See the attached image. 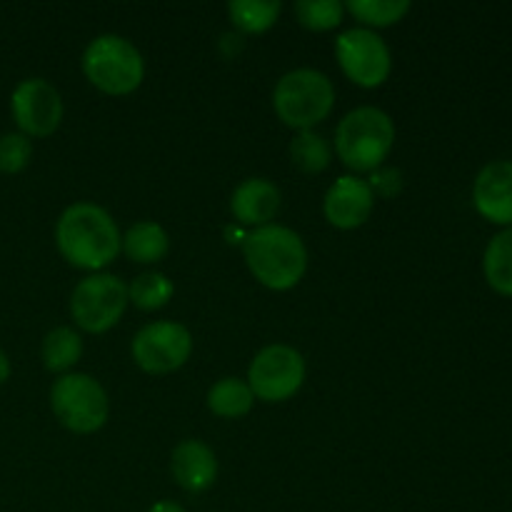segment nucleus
Wrapping results in <instances>:
<instances>
[{"label":"nucleus","instance_id":"obj_24","mask_svg":"<svg viewBox=\"0 0 512 512\" xmlns=\"http://www.w3.org/2000/svg\"><path fill=\"white\" fill-rule=\"evenodd\" d=\"M343 3L338 0H300L295 3V15L310 30H330L343 20Z\"/></svg>","mask_w":512,"mask_h":512},{"label":"nucleus","instance_id":"obj_3","mask_svg":"<svg viewBox=\"0 0 512 512\" xmlns=\"http://www.w3.org/2000/svg\"><path fill=\"white\" fill-rule=\"evenodd\" d=\"M395 145V125L388 113L365 105L340 120L335 130V150L350 170H378Z\"/></svg>","mask_w":512,"mask_h":512},{"label":"nucleus","instance_id":"obj_2","mask_svg":"<svg viewBox=\"0 0 512 512\" xmlns=\"http://www.w3.org/2000/svg\"><path fill=\"white\" fill-rule=\"evenodd\" d=\"M243 255L255 280L270 290H290L308 268V250L295 230L263 225L245 235Z\"/></svg>","mask_w":512,"mask_h":512},{"label":"nucleus","instance_id":"obj_4","mask_svg":"<svg viewBox=\"0 0 512 512\" xmlns=\"http://www.w3.org/2000/svg\"><path fill=\"white\" fill-rule=\"evenodd\" d=\"M273 105L278 118L288 128L303 133L328 118L335 105V88L328 75L320 70L300 68L278 80Z\"/></svg>","mask_w":512,"mask_h":512},{"label":"nucleus","instance_id":"obj_1","mask_svg":"<svg viewBox=\"0 0 512 512\" xmlns=\"http://www.w3.org/2000/svg\"><path fill=\"white\" fill-rule=\"evenodd\" d=\"M55 243L70 265L100 270L120 253V230L108 210L93 203H75L63 210L55 228Z\"/></svg>","mask_w":512,"mask_h":512},{"label":"nucleus","instance_id":"obj_26","mask_svg":"<svg viewBox=\"0 0 512 512\" xmlns=\"http://www.w3.org/2000/svg\"><path fill=\"white\" fill-rule=\"evenodd\" d=\"M370 188H373V193L395 195L400 190V173L398 170H375Z\"/></svg>","mask_w":512,"mask_h":512},{"label":"nucleus","instance_id":"obj_21","mask_svg":"<svg viewBox=\"0 0 512 512\" xmlns=\"http://www.w3.org/2000/svg\"><path fill=\"white\" fill-rule=\"evenodd\" d=\"M290 155H293V163L303 173H320L330 163V145L323 135L313 133V130H303V133L295 135L293 145H290Z\"/></svg>","mask_w":512,"mask_h":512},{"label":"nucleus","instance_id":"obj_16","mask_svg":"<svg viewBox=\"0 0 512 512\" xmlns=\"http://www.w3.org/2000/svg\"><path fill=\"white\" fill-rule=\"evenodd\" d=\"M168 233L160 228L153 220H143V223L133 225L123 238V250L133 263H158L168 253Z\"/></svg>","mask_w":512,"mask_h":512},{"label":"nucleus","instance_id":"obj_15","mask_svg":"<svg viewBox=\"0 0 512 512\" xmlns=\"http://www.w3.org/2000/svg\"><path fill=\"white\" fill-rule=\"evenodd\" d=\"M280 208V190L270 180L250 178L235 188L230 210L243 225H268Z\"/></svg>","mask_w":512,"mask_h":512},{"label":"nucleus","instance_id":"obj_13","mask_svg":"<svg viewBox=\"0 0 512 512\" xmlns=\"http://www.w3.org/2000/svg\"><path fill=\"white\" fill-rule=\"evenodd\" d=\"M375 205V193L370 183L355 178V175H343L330 185L328 195H325V218L335 225V228L353 230L363 225L370 218Z\"/></svg>","mask_w":512,"mask_h":512},{"label":"nucleus","instance_id":"obj_14","mask_svg":"<svg viewBox=\"0 0 512 512\" xmlns=\"http://www.w3.org/2000/svg\"><path fill=\"white\" fill-rule=\"evenodd\" d=\"M173 475L188 493H203L218 478L215 453L200 440H185L173 450Z\"/></svg>","mask_w":512,"mask_h":512},{"label":"nucleus","instance_id":"obj_22","mask_svg":"<svg viewBox=\"0 0 512 512\" xmlns=\"http://www.w3.org/2000/svg\"><path fill=\"white\" fill-rule=\"evenodd\" d=\"M173 298V283L163 273H143L130 283L128 300H133L140 310H158Z\"/></svg>","mask_w":512,"mask_h":512},{"label":"nucleus","instance_id":"obj_20","mask_svg":"<svg viewBox=\"0 0 512 512\" xmlns=\"http://www.w3.org/2000/svg\"><path fill=\"white\" fill-rule=\"evenodd\" d=\"M230 20L243 33H265L278 20V0H233L228 3Z\"/></svg>","mask_w":512,"mask_h":512},{"label":"nucleus","instance_id":"obj_27","mask_svg":"<svg viewBox=\"0 0 512 512\" xmlns=\"http://www.w3.org/2000/svg\"><path fill=\"white\" fill-rule=\"evenodd\" d=\"M148 512H185V510L180 508L178 503H173V500H160V503H155Z\"/></svg>","mask_w":512,"mask_h":512},{"label":"nucleus","instance_id":"obj_9","mask_svg":"<svg viewBox=\"0 0 512 512\" xmlns=\"http://www.w3.org/2000/svg\"><path fill=\"white\" fill-rule=\"evenodd\" d=\"M335 55L353 83L363 88H378L390 75V50L378 33L368 28L345 30L335 40Z\"/></svg>","mask_w":512,"mask_h":512},{"label":"nucleus","instance_id":"obj_19","mask_svg":"<svg viewBox=\"0 0 512 512\" xmlns=\"http://www.w3.org/2000/svg\"><path fill=\"white\" fill-rule=\"evenodd\" d=\"M83 355V340L73 328H55L43 340V363L50 373H65Z\"/></svg>","mask_w":512,"mask_h":512},{"label":"nucleus","instance_id":"obj_28","mask_svg":"<svg viewBox=\"0 0 512 512\" xmlns=\"http://www.w3.org/2000/svg\"><path fill=\"white\" fill-rule=\"evenodd\" d=\"M8 378H10V360H8V355L0 350V385H3Z\"/></svg>","mask_w":512,"mask_h":512},{"label":"nucleus","instance_id":"obj_10","mask_svg":"<svg viewBox=\"0 0 512 512\" xmlns=\"http://www.w3.org/2000/svg\"><path fill=\"white\" fill-rule=\"evenodd\" d=\"M190 353H193V338L180 323H168V320L150 323L133 338V358L145 373H173L183 368Z\"/></svg>","mask_w":512,"mask_h":512},{"label":"nucleus","instance_id":"obj_17","mask_svg":"<svg viewBox=\"0 0 512 512\" xmlns=\"http://www.w3.org/2000/svg\"><path fill=\"white\" fill-rule=\"evenodd\" d=\"M483 270L495 293L512 298V228H505L490 240L485 248Z\"/></svg>","mask_w":512,"mask_h":512},{"label":"nucleus","instance_id":"obj_29","mask_svg":"<svg viewBox=\"0 0 512 512\" xmlns=\"http://www.w3.org/2000/svg\"><path fill=\"white\" fill-rule=\"evenodd\" d=\"M225 233H228L230 243H235V238H243V240H245V235H243V233H240V230H238V228H233V225H230V228H228V230H225Z\"/></svg>","mask_w":512,"mask_h":512},{"label":"nucleus","instance_id":"obj_25","mask_svg":"<svg viewBox=\"0 0 512 512\" xmlns=\"http://www.w3.org/2000/svg\"><path fill=\"white\" fill-rule=\"evenodd\" d=\"M33 158V143L23 133L0 135V173L15 175Z\"/></svg>","mask_w":512,"mask_h":512},{"label":"nucleus","instance_id":"obj_11","mask_svg":"<svg viewBox=\"0 0 512 512\" xmlns=\"http://www.w3.org/2000/svg\"><path fill=\"white\" fill-rule=\"evenodd\" d=\"M10 113L20 133L28 138H48L63 120L60 93L43 78H28L13 90Z\"/></svg>","mask_w":512,"mask_h":512},{"label":"nucleus","instance_id":"obj_5","mask_svg":"<svg viewBox=\"0 0 512 512\" xmlns=\"http://www.w3.org/2000/svg\"><path fill=\"white\" fill-rule=\"evenodd\" d=\"M83 73L103 93L128 95L143 83V55L120 35H100L85 48Z\"/></svg>","mask_w":512,"mask_h":512},{"label":"nucleus","instance_id":"obj_6","mask_svg":"<svg viewBox=\"0 0 512 512\" xmlns=\"http://www.w3.org/2000/svg\"><path fill=\"white\" fill-rule=\"evenodd\" d=\"M55 418L73 433H95L108 420V395L103 385L85 373H68L50 390Z\"/></svg>","mask_w":512,"mask_h":512},{"label":"nucleus","instance_id":"obj_18","mask_svg":"<svg viewBox=\"0 0 512 512\" xmlns=\"http://www.w3.org/2000/svg\"><path fill=\"white\" fill-rule=\"evenodd\" d=\"M253 390L245 380L223 378L208 393V408L220 418H243L253 408Z\"/></svg>","mask_w":512,"mask_h":512},{"label":"nucleus","instance_id":"obj_23","mask_svg":"<svg viewBox=\"0 0 512 512\" xmlns=\"http://www.w3.org/2000/svg\"><path fill=\"white\" fill-rule=\"evenodd\" d=\"M345 8L363 20L365 25H375V28H385L403 18L410 10L408 0H348Z\"/></svg>","mask_w":512,"mask_h":512},{"label":"nucleus","instance_id":"obj_12","mask_svg":"<svg viewBox=\"0 0 512 512\" xmlns=\"http://www.w3.org/2000/svg\"><path fill=\"white\" fill-rule=\"evenodd\" d=\"M473 203L485 220L512 228V160H495L480 170Z\"/></svg>","mask_w":512,"mask_h":512},{"label":"nucleus","instance_id":"obj_8","mask_svg":"<svg viewBox=\"0 0 512 512\" xmlns=\"http://www.w3.org/2000/svg\"><path fill=\"white\" fill-rule=\"evenodd\" d=\"M305 380V360L290 345H268L248 368V385L255 398L265 403H283L293 398Z\"/></svg>","mask_w":512,"mask_h":512},{"label":"nucleus","instance_id":"obj_7","mask_svg":"<svg viewBox=\"0 0 512 512\" xmlns=\"http://www.w3.org/2000/svg\"><path fill=\"white\" fill-rule=\"evenodd\" d=\"M128 305V285L108 273L80 280L70 298L73 320L85 333H105L113 328Z\"/></svg>","mask_w":512,"mask_h":512}]
</instances>
